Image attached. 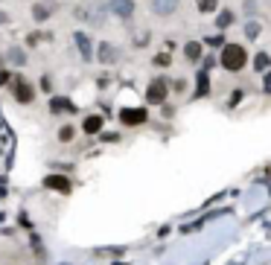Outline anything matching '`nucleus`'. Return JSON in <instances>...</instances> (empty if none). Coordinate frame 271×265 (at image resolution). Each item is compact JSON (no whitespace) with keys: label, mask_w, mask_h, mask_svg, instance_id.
Returning a JSON list of instances; mask_svg holds the SVG:
<instances>
[{"label":"nucleus","mask_w":271,"mask_h":265,"mask_svg":"<svg viewBox=\"0 0 271 265\" xmlns=\"http://www.w3.org/2000/svg\"><path fill=\"white\" fill-rule=\"evenodd\" d=\"M245 64H248L245 47H239V44H225V50H222V67L231 70V73H239Z\"/></svg>","instance_id":"f257e3e1"},{"label":"nucleus","mask_w":271,"mask_h":265,"mask_svg":"<svg viewBox=\"0 0 271 265\" xmlns=\"http://www.w3.org/2000/svg\"><path fill=\"white\" fill-rule=\"evenodd\" d=\"M102 6H96V3H85V6H76V18L79 20H90V23H102Z\"/></svg>","instance_id":"f03ea898"},{"label":"nucleus","mask_w":271,"mask_h":265,"mask_svg":"<svg viewBox=\"0 0 271 265\" xmlns=\"http://www.w3.org/2000/svg\"><path fill=\"white\" fill-rule=\"evenodd\" d=\"M108 9H111L117 18H123V20H128V18L134 15V3H131V0H108Z\"/></svg>","instance_id":"7ed1b4c3"},{"label":"nucleus","mask_w":271,"mask_h":265,"mask_svg":"<svg viewBox=\"0 0 271 265\" xmlns=\"http://www.w3.org/2000/svg\"><path fill=\"white\" fill-rule=\"evenodd\" d=\"M146 99H149V102H155V105H161V102L166 99V82H163V79L152 82V85H149V90H146Z\"/></svg>","instance_id":"20e7f679"},{"label":"nucleus","mask_w":271,"mask_h":265,"mask_svg":"<svg viewBox=\"0 0 271 265\" xmlns=\"http://www.w3.org/2000/svg\"><path fill=\"white\" fill-rule=\"evenodd\" d=\"M120 120H123L126 125H140V123H146V111H143V108H128V111L120 114Z\"/></svg>","instance_id":"39448f33"},{"label":"nucleus","mask_w":271,"mask_h":265,"mask_svg":"<svg viewBox=\"0 0 271 265\" xmlns=\"http://www.w3.org/2000/svg\"><path fill=\"white\" fill-rule=\"evenodd\" d=\"M178 3L181 0H152V12L161 15V18H166V15H172L178 9Z\"/></svg>","instance_id":"423d86ee"},{"label":"nucleus","mask_w":271,"mask_h":265,"mask_svg":"<svg viewBox=\"0 0 271 265\" xmlns=\"http://www.w3.org/2000/svg\"><path fill=\"white\" fill-rule=\"evenodd\" d=\"M50 111H53V114H73V105H70V99H64V96H53V99H50Z\"/></svg>","instance_id":"0eeeda50"},{"label":"nucleus","mask_w":271,"mask_h":265,"mask_svg":"<svg viewBox=\"0 0 271 265\" xmlns=\"http://www.w3.org/2000/svg\"><path fill=\"white\" fill-rule=\"evenodd\" d=\"M73 41H76L79 53H82V55H85V61H88V58L93 55V50H90V38H88L85 32H76V35H73Z\"/></svg>","instance_id":"6e6552de"},{"label":"nucleus","mask_w":271,"mask_h":265,"mask_svg":"<svg viewBox=\"0 0 271 265\" xmlns=\"http://www.w3.org/2000/svg\"><path fill=\"white\" fill-rule=\"evenodd\" d=\"M44 184H47L50 190H61V193H67V190H70V181H67L64 175H50Z\"/></svg>","instance_id":"1a4fd4ad"},{"label":"nucleus","mask_w":271,"mask_h":265,"mask_svg":"<svg viewBox=\"0 0 271 265\" xmlns=\"http://www.w3.org/2000/svg\"><path fill=\"white\" fill-rule=\"evenodd\" d=\"M12 90H15V99H20V102H29V99H32V88H29L26 82H18Z\"/></svg>","instance_id":"9d476101"},{"label":"nucleus","mask_w":271,"mask_h":265,"mask_svg":"<svg viewBox=\"0 0 271 265\" xmlns=\"http://www.w3.org/2000/svg\"><path fill=\"white\" fill-rule=\"evenodd\" d=\"M50 12H53V3H35L32 18H35V20H47V18H50Z\"/></svg>","instance_id":"9b49d317"},{"label":"nucleus","mask_w":271,"mask_h":265,"mask_svg":"<svg viewBox=\"0 0 271 265\" xmlns=\"http://www.w3.org/2000/svg\"><path fill=\"white\" fill-rule=\"evenodd\" d=\"M184 55H187L190 61H199V58H201V44H199V41H190V44L184 47Z\"/></svg>","instance_id":"f8f14e48"},{"label":"nucleus","mask_w":271,"mask_h":265,"mask_svg":"<svg viewBox=\"0 0 271 265\" xmlns=\"http://www.w3.org/2000/svg\"><path fill=\"white\" fill-rule=\"evenodd\" d=\"M99 58H102V61H105V64H111V61H114V58H117V50H114V47H111V44H108V41H105V44H102V47H99Z\"/></svg>","instance_id":"ddd939ff"},{"label":"nucleus","mask_w":271,"mask_h":265,"mask_svg":"<svg viewBox=\"0 0 271 265\" xmlns=\"http://www.w3.org/2000/svg\"><path fill=\"white\" fill-rule=\"evenodd\" d=\"M99 128H102V117H96V114H93V117H88V120H85V134H96Z\"/></svg>","instance_id":"4468645a"},{"label":"nucleus","mask_w":271,"mask_h":265,"mask_svg":"<svg viewBox=\"0 0 271 265\" xmlns=\"http://www.w3.org/2000/svg\"><path fill=\"white\" fill-rule=\"evenodd\" d=\"M9 61H12V64H23V61H26V53H23L20 47H12V50H9Z\"/></svg>","instance_id":"2eb2a0df"},{"label":"nucleus","mask_w":271,"mask_h":265,"mask_svg":"<svg viewBox=\"0 0 271 265\" xmlns=\"http://www.w3.org/2000/svg\"><path fill=\"white\" fill-rule=\"evenodd\" d=\"M199 96H207L210 93V79H207V73H199V90H196Z\"/></svg>","instance_id":"dca6fc26"},{"label":"nucleus","mask_w":271,"mask_h":265,"mask_svg":"<svg viewBox=\"0 0 271 265\" xmlns=\"http://www.w3.org/2000/svg\"><path fill=\"white\" fill-rule=\"evenodd\" d=\"M269 53H260V55H257V58H254V67H257V70H260V73H266V70H269Z\"/></svg>","instance_id":"f3484780"},{"label":"nucleus","mask_w":271,"mask_h":265,"mask_svg":"<svg viewBox=\"0 0 271 265\" xmlns=\"http://www.w3.org/2000/svg\"><path fill=\"white\" fill-rule=\"evenodd\" d=\"M216 23H219V26H222V29H228V26H231V23H234V12H228V9H225V12H222V15H219V18H216Z\"/></svg>","instance_id":"a211bd4d"},{"label":"nucleus","mask_w":271,"mask_h":265,"mask_svg":"<svg viewBox=\"0 0 271 265\" xmlns=\"http://www.w3.org/2000/svg\"><path fill=\"white\" fill-rule=\"evenodd\" d=\"M196 6H199L201 12H213V9H216V0H196Z\"/></svg>","instance_id":"6ab92c4d"},{"label":"nucleus","mask_w":271,"mask_h":265,"mask_svg":"<svg viewBox=\"0 0 271 265\" xmlns=\"http://www.w3.org/2000/svg\"><path fill=\"white\" fill-rule=\"evenodd\" d=\"M245 35H248V38H257V35H260V23H254V20H251V23L245 26Z\"/></svg>","instance_id":"aec40b11"},{"label":"nucleus","mask_w":271,"mask_h":265,"mask_svg":"<svg viewBox=\"0 0 271 265\" xmlns=\"http://www.w3.org/2000/svg\"><path fill=\"white\" fill-rule=\"evenodd\" d=\"M58 137H61L64 143H70V140H73V128H70V125H64V128L58 131Z\"/></svg>","instance_id":"412c9836"},{"label":"nucleus","mask_w":271,"mask_h":265,"mask_svg":"<svg viewBox=\"0 0 271 265\" xmlns=\"http://www.w3.org/2000/svg\"><path fill=\"white\" fill-rule=\"evenodd\" d=\"M245 12H251V15H257V3H254V0H245Z\"/></svg>","instance_id":"4be33fe9"}]
</instances>
